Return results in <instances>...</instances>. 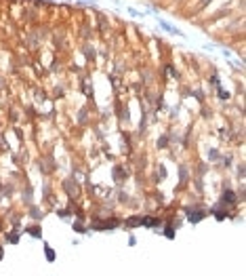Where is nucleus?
Segmentation results:
<instances>
[{"instance_id": "nucleus-1", "label": "nucleus", "mask_w": 246, "mask_h": 276, "mask_svg": "<svg viewBox=\"0 0 246 276\" xmlns=\"http://www.w3.org/2000/svg\"><path fill=\"white\" fill-rule=\"evenodd\" d=\"M130 226H158L160 221L154 219V217H135V219H128Z\"/></svg>"}, {"instance_id": "nucleus-2", "label": "nucleus", "mask_w": 246, "mask_h": 276, "mask_svg": "<svg viewBox=\"0 0 246 276\" xmlns=\"http://www.w3.org/2000/svg\"><path fill=\"white\" fill-rule=\"evenodd\" d=\"M187 215H189V221H200L202 217H204V211H198V213H191V211H187Z\"/></svg>"}, {"instance_id": "nucleus-3", "label": "nucleus", "mask_w": 246, "mask_h": 276, "mask_svg": "<svg viewBox=\"0 0 246 276\" xmlns=\"http://www.w3.org/2000/svg\"><path fill=\"white\" fill-rule=\"evenodd\" d=\"M44 251L49 253V259H51V261H53V259H55V255H53V249H49V247H46V249H44Z\"/></svg>"}, {"instance_id": "nucleus-4", "label": "nucleus", "mask_w": 246, "mask_h": 276, "mask_svg": "<svg viewBox=\"0 0 246 276\" xmlns=\"http://www.w3.org/2000/svg\"><path fill=\"white\" fill-rule=\"evenodd\" d=\"M0 257H2V249H0Z\"/></svg>"}]
</instances>
